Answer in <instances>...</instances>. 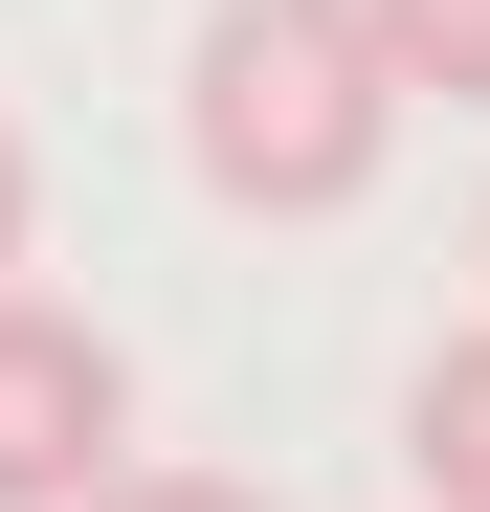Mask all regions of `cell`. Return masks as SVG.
Returning <instances> with one entry per match:
<instances>
[{
	"label": "cell",
	"mask_w": 490,
	"mask_h": 512,
	"mask_svg": "<svg viewBox=\"0 0 490 512\" xmlns=\"http://www.w3.org/2000/svg\"><path fill=\"white\" fill-rule=\"evenodd\" d=\"M379 67L424 112H490V0H379Z\"/></svg>",
	"instance_id": "cell-4"
},
{
	"label": "cell",
	"mask_w": 490,
	"mask_h": 512,
	"mask_svg": "<svg viewBox=\"0 0 490 512\" xmlns=\"http://www.w3.org/2000/svg\"><path fill=\"white\" fill-rule=\"evenodd\" d=\"M67 512H268V490H245V468H134V446H112Z\"/></svg>",
	"instance_id": "cell-5"
},
{
	"label": "cell",
	"mask_w": 490,
	"mask_h": 512,
	"mask_svg": "<svg viewBox=\"0 0 490 512\" xmlns=\"http://www.w3.org/2000/svg\"><path fill=\"white\" fill-rule=\"evenodd\" d=\"M179 156H201V201H245V223H335L379 156H401L379 0H201V45H179Z\"/></svg>",
	"instance_id": "cell-1"
},
{
	"label": "cell",
	"mask_w": 490,
	"mask_h": 512,
	"mask_svg": "<svg viewBox=\"0 0 490 512\" xmlns=\"http://www.w3.org/2000/svg\"><path fill=\"white\" fill-rule=\"evenodd\" d=\"M112 446H134V357L67 290H0V512H67Z\"/></svg>",
	"instance_id": "cell-2"
},
{
	"label": "cell",
	"mask_w": 490,
	"mask_h": 512,
	"mask_svg": "<svg viewBox=\"0 0 490 512\" xmlns=\"http://www.w3.org/2000/svg\"><path fill=\"white\" fill-rule=\"evenodd\" d=\"M23 223H45V156H23V112H0V268H23Z\"/></svg>",
	"instance_id": "cell-6"
},
{
	"label": "cell",
	"mask_w": 490,
	"mask_h": 512,
	"mask_svg": "<svg viewBox=\"0 0 490 512\" xmlns=\"http://www.w3.org/2000/svg\"><path fill=\"white\" fill-rule=\"evenodd\" d=\"M401 468H424V512H490V312L424 357V401H401Z\"/></svg>",
	"instance_id": "cell-3"
}]
</instances>
